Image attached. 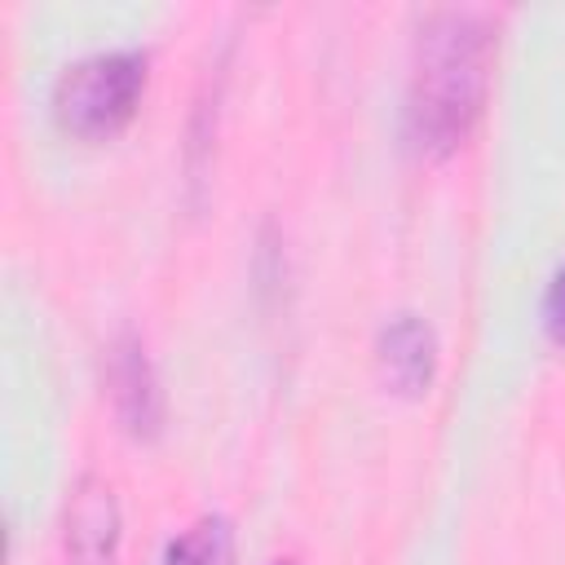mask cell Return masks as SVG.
Returning <instances> with one entry per match:
<instances>
[{
    "label": "cell",
    "mask_w": 565,
    "mask_h": 565,
    "mask_svg": "<svg viewBox=\"0 0 565 565\" xmlns=\"http://www.w3.org/2000/svg\"><path fill=\"white\" fill-rule=\"evenodd\" d=\"M494 62V22L477 9H433L415 35L406 137L415 154L446 159L472 132Z\"/></svg>",
    "instance_id": "cell-1"
},
{
    "label": "cell",
    "mask_w": 565,
    "mask_h": 565,
    "mask_svg": "<svg viewBox=\"0 0 565 565\" xmlns=\"http://www.w3.org/2000/svg\"><path fill=\"white\" fill-rule=\"evenodd\" d=\"M146 88V53L141 49H102L71 62L53 84V115L66 132L84 141L115 137Z\"/></svg>",
    "instance_id": "cell-2"
},
{
    "label": "cell",
    "mask_w": 565,
    "mask_h": 565,
    "mask_svg": "<svg viewBox=\"0 0 565 565\" xmlns=\"http://www.w3.org/2000/svg\"><path fill=\"white\" fill-rule=\"evenodd\" d=\"M106 393H110V406L119 415V424L132 433V437H159L163 428V393H159V375H154V362L141 344V335L124 331L110 353H106Z\"/></svg>",
    "instance_id": "cell-3"
},
{
    "label": "cell",
    "mask_w": 565,
    "mask_h": 565,
    "mask_svg": "<svg viewBox=\"0 0 565 565\" xmlns=\"http://www.w3.org/2000/svg\"><path fill=\"white\" fill-rule=\"evenodd\" d=\"M119 561V503L110 481L79 477L66 503V565H115Z\"/></svg>",
    "instance_id": "cell-4"
},
{
    "label": "cell",
    "mask_w": 565,
    "mask_h": 565,
    "mask_svg": "<svg viewBox=\"0 0 565 565\" xmlns=\"http://www.w3.org/2000/svg\"><path fill=\"white\" fill-rule=\"evenodd\" d=\"M380 371L397 393H424L437 371V340L419 313H397L380 331Z\"/></svg>",
    "instance_id": "cell-5"
},
{
    "label": "cell",
    "mask_w": 565,
    "mask_h": 565,
    "mask_svg": "<svg viewBox=\"0 0 565 565\" xmlns=\"http://www.w3.org/2000/svg\"><path fill=\"white\" fill-rule=\"evenodd\" d=\"M163 565H234V530H230V521L216 516V512L190 521L168 543Z\"/></svg>",
    "instance_id": "cell-6"
},
{
    "label": "cell",
    "mask_w": 565,
    "mask_h": 565,
    "mask_svg": "<svg viewBox=\"0 0 565 565\" xmlns=\"http://www.w3.org/2000/svg\"><path fill=\"white\" fill-rule=\"evenodd\" d=\"M543 322H547L552 340H561V344H565V265L556 269L552 287H547V300H543Z\"/></svg>",
    "instance_id": "cell-7"
},
{
    "label": "cell",
    "mask_w": 565,
    "mask_h": 565,
    "mask_svg": "<svg viewBox=\"0 0 565 565\" xmlns=\"http://www.w3.org/2000/svg\"><path fill=\"white\" fill-rule=\"evenodd\" d=\"M274 565H296V561H274Z\"/></svg>",
    "instance_id": "cell-8"
}]
</instances>
